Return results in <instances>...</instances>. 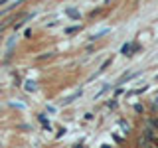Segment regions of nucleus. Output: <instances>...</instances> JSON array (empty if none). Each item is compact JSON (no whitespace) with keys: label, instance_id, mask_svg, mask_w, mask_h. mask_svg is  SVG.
<instances>
[{"label":"nucleus","instance_id":"nucleus-3","mask_svg":"<svg viewBox=\"0 0 158 148\" xmlns=\"http://www.w3.org/2000/svg\"><path fill=\"white\" fill-rule=\"evenodd\" d=\"M26 91H28V93L36 91V83H34V81H26Z\"/></svg>","mask_w":158,"mask_h":148},{"label":"nucleus","instance_id":"nucleus-4","mask_svg":"<svg viewBox=\"0 0 158 148\" xmlns=\"http://www.w3.org/2000/svg\"><path fill=\"white\" fill-rule=\"evenodd\" d=\"M67 14H69L71 18H79V12H77V10H73V8H69V10H67Z\"/></svg>","mask_w":158,"mask_h":148},{"label":"nucleus","instance_id":"nucleus-5","mask_svg":"<svg viewBox=\"0 0 158 148\" xmlns=\"http://www.w3.org/2000/svg\"><path fill=\"white\" fill-rule=\"evenodd\" d=\"M8 2V0H0V6H2V4H6Z\"/></svg>","mask_w":158,"mask_h":148},{"label":"nucleus","instance_id":"nucleus-1","mask_svg":"<svg viewBox=\"0 0 158 148\" xmlns=\"http://www.w3.org/2000/svg\"><path fill=\"white\" fill-rule=\"evenodd\" d=\"M77 97H81V91H77V93H73V95H71V97H67V99H63V101H61V103H63V105H69V103H73V101H75V99H77Z\"/></svg>","mask_w":158,"mask_h":148},{"label":"nucleus","instance_id":"nucleus-7","mask_svg":"<svg viewBox=\"0 0 158 148\" xmlns=\"http://www.w3.org/2000/svg\"><path fill=\"white\" fill-rule=\"evenodd\" d=\"M136 2H138V0H136Z\"/></svg>","mask_w":158,"mask_h":148},{"label":"nucleus","instance_id":"nucleus-2","mask_svg":"<svg viewBox=\"0 0 158 148\" xmlns=\"http://www.w3.org/2000/svg\"><path fill=\"white\" fill-rule=\"evenodd\" d=\"M109 65H111V59H105V61H103V65H101V67H99V71H97V75H99V73H103V71H105V69H107Z\"/></svg>","mask_w":158,"mask_h":148},{"label":"nucleus","instance_id":"nucleus-6","mask_svg":"<svg viewBox=\"0 0 158 148\" xmlns=\"http://www.w3.org/2000/svg\"><path fill=\"white\" fill-rule=\"evenodd\" d=\"M103 148H109V146H103Z\"/></svg>","mask_w":158,"mask_h":148}]
</instances>
